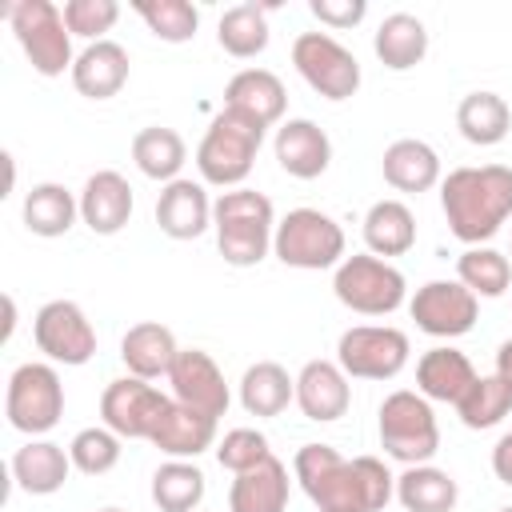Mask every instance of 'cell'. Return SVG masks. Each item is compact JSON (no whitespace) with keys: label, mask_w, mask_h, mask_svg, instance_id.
I'll return each instance as SVG.
<instances>
[{"label":"cell","mask_w":512,"mask_h":512,"mask_svg":"<svg viewBox=\"0 0 512 512\" xmlns=\"http://www.w3.org/2000/svg\"><path fill=\"white\" fill-rule=\"evenodd\" d=\"M292 472L320 512H384L396 496V476L384 460H344L332 444H304L292 460Z\"/></svg>","instance_id":"obj_1"},{"label":"cell","mask_w":512,"mask_h":512,"mask_svg":"<svg viewBox=\"0 0 512 512\" xmlns=\"http://www.w3.org/2000/svg\"><path fill=\"white\" fill-rule=\"evenodd\" d=\"M296 400V376L276 360H256L240 376V404L248 416H280Z\"/></svg>","instance_id":"obj_29"},{"label":"cell","mask_w":512,"mask_h":512,"mask_svg":"<svg viewBox=\"0 0 512 512\" xmlns=\"http://www.w3.org/2000/svg\"><path fill=\"white\" fill-rule=\"evenodd\" d=\"M492 472H496L500 484L512 488V432H504V436L496 440V448H492Z\"/></svg>","instance_id":"obj_44"},{"label":"cell","mask_w":512,"mask_h":512,"mask_svg":"<svg viewBox=\"0 0 512 512\" xmlns=\"http://www.w3.org/2000/svg\"><path fill=\"white\" fill-rule=\"evenodd\" d=\"M136 16L148 24V32L164 44H184L200 28V12L188 0H140Z\"/></svg>","instance_id":"obj_39"},{"label":"cell","mask_w":512,"mask_h":512,"mask_svg":"<svg viewBox=\"0 0 512 512\" xmlns=\"http://www.w3.org/2000/svg\"><path fill=\"white\" fill-rule=\"evenodd\" d=\"M272 456V448H268V436L260 432V428H232V432H224V440L216 444V460H220V468H228L232 476H240V472H248V468H256V464H264Z\"/></svg>","instance_id":"obj_41"},{"label":"cell","mask_w":512,"mask_h":512,"mask_svg":"<svg viewBox=\"0 0 512 512\" xmlns=\"http://www.w3.org/2000/svg\"><path fill=\"white\" fill-rule=\"evenodd\" d=\"M408 316L416 320L420 332H428L436 340H456V336L472 332V324L480 316V296H472L460 280H428L408 300Z\"/></svg>","instance_id":"obj_14"},{"label":"cell","mask_w":512,"mask_h":512,"mask_svg":"<svg viewBox=\"0 0 512 512\" xmlns=\"http://www.w3.org/2000/svg\"><path fill=\"white\" fill-rule=\"evenodd\" d=\"M172 396L152 388V380L140 376H120L100 392V420L112 428L120 440H148L164 416Z\"/></svg>","instance_id":"obj_13"},{"label":"cell","mask_w":512,"mask_h":512,"mask_svg":"<svg viewBox=\"0 0 512 512\" xmlns=\"http://www.w3.org/2000/svg\"><path fill=\"white\" fill-rule=\"evenodd\" d=\"M32 340L52 364L80 368L96 356V328L76 300H48L32 320Z\"/></svg>","instance_id":"obj_12"},{"label":"cell","mask_w":512,"mask_h":512,"mask_svg":"<svg viewBox=\"0 0 512 512\" xmlns=\"http://www.w3.org/2000/svg\"><path fill=\"white\" fill-rule=\"evenodd\" d=\"M380 168H384V180L396 188V192H428V188H436L444 176H440V156H436V148L432 144H424V140H416V136H404V140H392L388 148H384V160H380Z\"/></svg>","instance_id":"obj_26"},{"label":"cell","mask_w":512,"mask_h":512,"mask_svg":"<svg viewBox=\"0 0 512 512\" xmlns=\"http://www.w3.org/2000/svg\"><path fill=\"white\" fill-rule=\"evenodd\" d=\"M264 132L256 120L232 112V108H220L196 148V168H200V180L204 184H216V188H240L256 164V152L264 144Z\"/></svg>","instance_id":"obj_4"},{"label":"cell","mask_w":512,"mask_h":512,"mask_svg":"<svg viewBox=\"0 0 512 512\" xmlns=\"http://www.w3.org/2000/svg\"><path fill=\"white\" fill-rule=\"evenodd\" d=\"M168 384H172V400H180V404H188V408H196L212 420H220L232 404L228 380L204 348H180L176 364L168 372Z\"/></svg>","instance_id":"obj_15"},{"label":"cell","mask_w":512,"mask_h":512,"mask_svg":"<svg viewBox=\"0 0 512 512\" xmlns=\"http://www.w3.org/2000/svg\"><path fill=\"white\" fill-rule=\"evenodd\" d=\"M348 404H352V388L336 360H308L296 372V408L308 420L332 424L348 412Z\"/></svg>","instance_id":"obj_17"},{"label":"cell","mask_w":512,"mask_h":512,"mask_svg":"<svg viewBox=\"0 0 512 512\" xmlns=\"http://www.w3.org/2000/svg\"><path fill=\"white\" fill-rule=\"evenodd\" d=\"M364 244L372 256H404L416 244V216L404 200H376L364 212Z\"/></svg>","instance_id":"obj_31"},{"label":"cell","mask_w":512,"mask_h":512,"mask_svg":"<svg viewBox=\"0 0 512 512\" xmlns=\"http://www.w3.org/2000/svg\"><path fill=\"white\" fill-rule=\"evenodd\" d=\"M272 256L304 272L336 268L344 260V228L320 208H292L284 220H276Z\"/></svg>","instance_id":"obj_8"},{"label":"cell","mask_w":512,"mask_h":512,"mask_svg":"<svg viewBox=\"0 0 512 512\" xmlns=\"http://www.w3.org/2000/svg\"><path fill=\"white\" fill-rule=\"evenodd\" d=\"M508 412H512V384H508L500 372H492V376H476V384H472V388L460 396V404H456L460 424L472 428V432L496 428Z\"/></svg>","instance_id":"obj_37"},{"label":"cell","mask_w":512,"mask_h":512,"mask_svg":"<svg viewBox=\"0 0 512 512\" xmlns=\"http://www.w3.org/2000/svg\"><path fill=\"white\" fill-rule=\"evenodd\" d=\"M440 208L456 240L468 248L492 240L512 216V168L508 164H468L440 180Z\"/></svg>","instance_id":"obj_2"},{"label":"cell","mask_w":512,"mask_h":512,"mask_svg":"<svg viewBox=\"0 0 512 512\" xmlns=\"http://www.w3.org/2000/svg\"><path fill=\"white\" fill-rule=\"evenodd\" d=\"M212 228H216V248L224 264L252 268L272 252L276 208L256 188H232V192H220V200H212Z\"/></svg>","instance_id":"obj_3"},{"label":"cell","mask_w":512,"mask_h":512,"mask_svg":"<svg viewBox=\"0 0 512 512\" xmlns=\"http://www.w3.org/2000/svg\"><path fill=\"white\" fill-rule=\"evenodd\" d=\"M408 352H412V344L400 328H392V324H356V328L340 332L336 364L352 380H392V376L404 372Z\"/></svg>","instance_id":"obj_10"},{"label":"cell","mask_w":512,"mask_h":512,"mask_svg":"<svg viewBox=\"0 0 512 512\" xmlns=\"http://www.w3.org/2000/svg\"><path fill=\"white\" fill-rule=\"evenodd\" d=\"M120 20V4L116 0H68L64 4V24L72 36L96 44L108 40L104 32H112V24Z\"/></svg>","instance_id":"obj_42"},{"label":"cell","mask_w":512,"mask_h":512,"mask_svg":"<svg viewBox=\"0 0 512 512\" xmlns=\"http://www.w3.org/2000/svg\"><path fill=\"white\" fill-rule=\"evenodd\" d=\"M224 108H232V112L256 120L260 128H272V124L284 120L288 92H284V84H280L276 72H268V68H244V72H236V76L228 80V88H224Z\"/></svg>","instance_id":"obj_20"},{"label":"cell","mask_w":512,"mask_h":512,"mask_svg":"<svg viewBox=\"0 0 512 512\" xmlns=\"http://www.w3.org/2000/svg\"><path fill=\"white\" fill-rule=\"evenodd\" d=\"M380 448L400 460L404 468L412 464H428L440 448V424L432 412V400H424L412 388L388 392L380 404Z\"/></svg>","instance_id":"obj_6"},{"label":"cell","mask_w":512,"mask_h":512,"mask_svg":"<svg viewBox=\"0 0 512 512\" xmlns=\"http://www.w3.org/2000/svg\"><path fill=\"white\" fill-rule=\"evenodd\" d=\"M456 128L468 144L492 148L512 132V108L500 92H468L456 108Z\"/></svg>","instance_id":"obj_33"},{"label":"cell","mask_w":512,"mask_h":512,"mask_svg":"<svg viewBox=\"0 0 512 512\" xmlns=\"http://www.w3.org/2000/svg\"><path fill=\"white\" fill-rule=\"evenodd\" d=\"M72 472V456L68 448L52 444V440H28L12 452V480L20 484V492L28 496H52L68 484Z\"/></svg>","instance_id":"obj_25"},{"label":"cell","mask_w":512,"mask_h":512,"mask_svg":"<svg viewBox=\"0 0 512 512\" xmlns=\"http://www.w3.org/2000/svg\"><path fill=\"white\" fill-rule=\"evenodd\" d=\"M396 500L404 512H452L460 500V488L444 468L412 464L396 476Z\"/></svg>","instance_id":"obj_32"},{"label":"cell","mask_w":512,"mask_h":512,"mask_svg":"<svg viewBox=\"0 0 512 512\" xmlns=\"http://www.w3.org/2000/svg\"><path fill=\"white\" fill-rule=\"evenodd\" d=\"M4 416L16 432L24 436H44L60 424L64 416V384L60 372L44 360H28L20 368H12L8 388H4Z\"/></svg>","instance_id":"obj_9"},{"label":"cell","mask_w":512,"mask_h":512,"mask_svg":"<svg viewBox=\"0 0 512 512\" xmlns=\"http://www.w3.org/2000/svg\"><path fill=\"white\" fill-rule=\"evenodd\" d=\"M156 224L172 240H196L212 228V200L200 180H172L156 196Z\"/></svg>","instance_id":"obj_18"},{"label":"cell","mask_w":512,"mask_h":512,"mask_svg":"<svg viewBox=\"0 0 512 512\" xmlns=\"http://www.w3.org/2000/svg\"><path fill=\"white\" fill-rule=\"evenodd\" d=\"M284 508H288V468L276 456L240 472L228 488V512H284Z\"/></svg>","instance_id":"obj_28"},{"label":"cell","mask_w":512,"mask_h":512,"mask_svg":"<svg viewBox=\"0 0 512 512\" xmlns=\"http://www.w3.org/2000/svg\"><path fill=\"white\" fill-rule=\"evenodd\" d=\"M12 32H16V44L24 48L28 64L40 72V76H72V64H76V52H72V32L64 24V8H56L52 0H16L4 8Z\"/></svg>","instance_id":"obj_5"},{"label":"cell","mask_w":512,"mask_h":512,"mask_svg":"<svg viewBox=\"0 0 512 512\" xmlns=\"http://www.w3.org/2000/svg\"><path fill=\"white\" fill-rule=\"evenodd\" d=\"M96 512H124V508H96Z\"/></svg>","instance_id":"obj_46"},{"label":"cell","mask_w":512,"mask_h":512,"mask_svg":"<svg viewBox=\"0 0 512 512\" xmlns=\"http://www.w3.org/2000/svg\"><path fill=\"white\" fill-rule=\"evenodd\" d=\"M268 8L264 4H232L220 24H216V40L228 56L236 60H252L268 48Z\"/></svg>","instance_id":"obj_35"},{"label":"cell","mask_w":512,"mask_h":512,"mask_svg":"<svg viewBox=\"0 0 512 512\" xmlns=\"http://www.w3.org/2000/svg\"><path fill=\"white\" fill-rule=\"evenodd\" d=\"M456 280L472 292V296H504L508 284H512V260L488 244H476V248H464L460 260H456Z\"/></svg>","instance_id":"obj_38"},{"label":"cell","mask_w":512,"mask_h":512,"mask_svg":"<svg viewBox=\"0 0 512 512\" xmlns=\"http://www.w3.org/2000/svg\"><path fill=\"white\" fill-rule=\"evenodd\" d=\"M80 216V196H72L64 184L56 180H44V184H32L28 196H24V228L32 236H44V240H56L64 236Z\"/></svg>","instance_id":"obj_30"},{"label":"cell","mask_w":512,"mask_h":512,"mask_svg":"<svg viewBox=\"0 0 512 512\" xmlns=\"http://www.w3.org/2000/svg\"><path fill=\"white\" fill-rule=\"evenodd\" d=\"M72 84L88 100H112L128 84V52L116 40H96L76 52Z\"/></svg>","instance_id":"obj_23"},{"label":"cell","mask_w":512,"mask_h":512,"mask_svg":"<svg viewBox=\"0 0 512 512\" xmlns=\"http://www.w3.org/2000/svg\"><path fill=\"white\" fill-rule=\"evenodd\" d=\"M272 152H276V164L288 176H296V180H316L332 164V140H328V132L316 120H304V116L284 120L276 128Z\"/></svg>","instance_id":"obj_16"},{"label":"cell","mask_w":512,"mask_h":512,"mask_svg":"<svg viewBox=\"0 0 512 512\" xmlns=\"http://www.w3.org/2000/svg\"><path fill=\"white\" fill-rule=\"evenodd\" d=\"M496 512H512V508H496Z\"/></svg>","instance_id":"obj_47"},{"label":"cell","mask_w":512,"mask_h":512,"mask_svg":"<svg viewBox=\"0 0 512 512\" xmlns=\"http://www.w3.org/2000/svg\"><path fill=\"white\" fill-rule=\"evenodd\" d=\"M496 372L512 384V340H504V344L496 348Z\"/></svg>","instance_id":"obj_45"},{"label":"cell","mask_w":512,"mask_h":512,"mask_svg":"<svg viewBox=\"0 0 512 512\" xmlns=\"http://www.w3.org/2000/svg\"><path fill=\"white\" fill-rule=\"evenodd\" d=\"M152 448H160L168 460H196L200 452H208L216 444V420L180 404V400H168L156 432L148 436Z\"/></svg>","instance_id":"obj_21"},{"label":"cell","mask_w":512,"mask_h":512,"mask_svg":"<svg viewBox=\"0 0 512 512\" xmlns=\"http://www.w3.org/2000/svg\"><path fill=\"white\" fill-rule=\"evenodd\" d=\"M132 160H136V168L148 180L172 184V180H180V168L188 160V148H184V136L176 128L152 124V128H140L132 136Z\"/></svg>","instance_id":"obj_34"},{"label":"cell","mask_w":512,"mask_h":512,"mask_svg":"<svg viewBox=\"0 0 512 512\" xmlns=\"http://www.w3.org/2000/svg\"><path fill=\"white\" fill-rule=\"evenodd\" d=\"M80 220L96 236H116L132 220V184L112 168L92 172L80 188Z\"/></svg>","instance_id":"obj_19"},{"label":"cell","mask_w":512,"mask_h":512,"mask_svg":"<svg viewBox=\"0 0 512 512\" xmlns=\"http://www.w3.org/2000/svg\"><path fill=\"white\" fill-rule=\"evenodd\" d=\"M372 52L384 68L392 72H408L428 56V28L420 16L412 12H392L380 20L376 36H372Z\"/></svg>","instance_id":"obj_27"},{"label":"cell","mask_w":512,"mask_h":512,"mask_svg":"<svg viewBox=\"0 0 512 512\" xmlns=\"http://www.w3.org/2000/svg\"><path fill=\"white\" fill-rule=\"evenodd\" d=\"M476 384V368L472 360L452 348V344H436L416 360V392L424 400H440V404H460V396Z\"/></svg>","instance_id":"obj_22"},{"label":"cell","mask_w":512,"mask_h":512,"mask_svg":"<svg viewBox=\"0 0 512 512\" xmlns=\"http://www.w3.org/2000/svg\"><path fill=\"white\" fill-rule=\"evenodd\" d=\"M208 484L192 460H164L152 472V500L160 512H200Z\"/></svg>","instance_id":"obj_36"},{"label":"cell","mask_w":512,"mask_h":512,"mask_svg":"<svg viewBox=\"0 0 512 512\" xmlns=\"http://www.w3.org/2000/svg\"><path fill=\"white\" fill-rule=\"evenodd\" d=\"M176 352H180V344H176L172 328H164L160 320H140L120 340V360H124L128 376H140V380L168 376L176 364Z\"/></svg>","instance_id":"obj_24"},{"label":"cell","mask_w":512,"mask_h":512,"mask_svg":"<svg viewBox=\"0 0 512 512\" xmlns=\"http://www.w3.org/2000/svg\"><path fill=\"white\" fill-rule=\"evenodd\" d=\"M292 64L324 100H348L360 88V60L328 32H300L292 40Z\"/></svg>","instance_id":"obj_11"},{"label":"cell","mask_w":512,"mask_h":512,"mask_svg":"<svg viewBox=\"0 0 512 512\" xmlns=\"http://www.w3.org/2000/svg\"><path fill=\"white\" fill-rule=\"evenodd\" d=\"M120 436L104 424H92V428H80L68 444V456H72V468L84 472V476H104L120 464Z\"/></svg>","instance_id":"obj_40"},{"label":"cell","mask_w":512,"mask_h":512,"mask_svg":"<svg viewBox=\"0 0 512 512\" xmlns=\"http://www.w3.org/2000/svg\"><path fill=\"white\" fill-rule=\"evenodd\" d=\"M332 292L344 308H352L360 316H392L408 300V280L396 264H388L372 252H352L336 264Z\"/></svg>","instance_id":"obj_7"},{"label":"cell","mask_w":512,"mask_h":512,"mask_svg":"<svg viewBox=\"0 0 512 512\" xmlns=\"http://www.w3.org/2000/svg\"><path fill=\"white\" fill-rule=\"evenodd\" d=\"M308 12L328 28H356L368 16L364 0H308Z\"/></svg>","instance_id":"obj_43"}]
</instances>
